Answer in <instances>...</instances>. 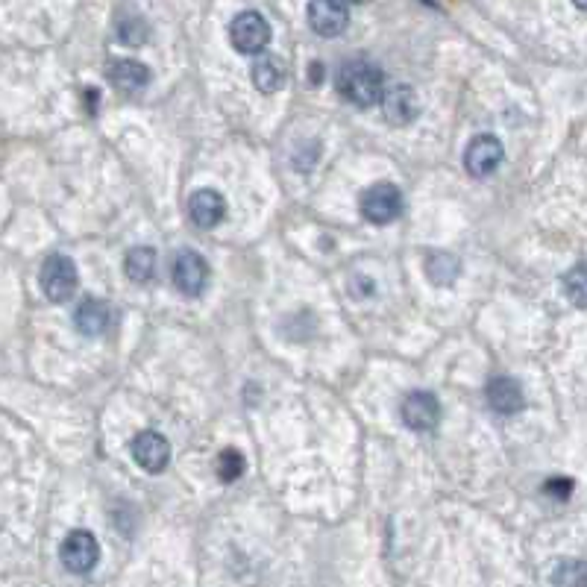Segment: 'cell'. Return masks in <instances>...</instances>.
Here are the masks:
<instances>
[{
  "label": "cell",
  "instance_id": "15",
  "mask_svg": "<svg viewBox=\"0 0 587 587\" xmlns=\"http://www.w3.org/2000/svg\"><path fill=\"white\" fill-rule=\"evenodd\" d=\"M74 323H77V329H80L83 335L97 338V335H103V332L109 329V323H112V309H109V303L100 300V297H86V300L77 306V312H74Z\"/></svg>",
  "mask_w": 587,
  "mask_h": 587
},
{
  "label": "cell",
  "instance_id": "10",
  "mask_svg": "<svg viewBox=\"0 0 587 587\" xmlns=\"http://www.w3.org/2000/svg\"><path fill=\"white\" fill-rule=\"evenodd\" d=\"M133 458L144 473H162L171 461V444L159 432H138L133 438Z\"/></svg>",
  "mask_w": 587,
  "mask_h": 587
},
{
  "label": "cell",
  "instance_id": "13",
  "mask_svg": "<svg viewBox=\"0 0 587 587\" xmlns=\"http://www.w3.org/2000/svg\"><path fill=\"white\" fill-rule=\"evenodd\" d=\"M188 215H191L194 226H200V229H215V226H221V221L226 218V200L218 191H212V188H200V191L191 194V200H188Z\"/></svg>",
  "mask_w": 587,
  "mask_h": 587
},
{
  "label": "cell",
  "instance_id": "5",
  "mask_svg": "<svg viewBox=\"0 0 587 587\" xmlns=\"http://www.w3.org/2000/svg\"><path fill=\"white\" fill-rule=\"evenodd\" d=\"M502 159H505V150H502V141L497 136H476L464 150V168L476 180L491 177L502 165Z\"/></svg>",
  "mask_w": 587,
  "mask_h": 587
},
{
  "label": "cell",
  "instance_id": "2",
  "mask_svg": "<svg viewBox=\"0 0 587 587\" xmlns=\"http://www.w3.org/2000/svg\"><path fill=\"white\" fill-rule=\"evenodd\" d=\"M403 206H406L403 191L394 182H376L362 194V215L370 224L385 226L397 221Z\"/></svg>",
  "mask_w": 587,
  "mask_h": 587
},
{
  "label": "cell",
  "instance_id": "22",
  "mask_svg": "<svg viewBox=\"0 0 587 587\" xmlns=\"http://www.w3.org/2000/svg\"><path fill=\"white\" fill-rule=\"evenodd\" d=\"M555 585H587V564L585 561H564L552 573Z\"/></svg>",
  "mask_w": 587,
  "mask_h": 587
},
{
  "label": "cell",
  "instance_id": "17",
  "mask_svg": "<svg viewBox=\"0 0 587 587\" xmlns=\"http://www.w3.org/2000/svg\"><path fill=\"white\" fill-rule=\"evenodd\" d=\"M124 271H127V276H130L133 282L147 285V282L156 276V250H153V247H133V250L127 253Z\"/></svg>",
  "mask_w": 587,
  "mask_h": 587
},
{
  "label": "cell",
  "instance_id": "19",
  "mask_svg": "<svg viewBox=\"0 0 587 587\" xmlns=\"http://www.w3.org/2000/svg\"><path fill=\"white\" fill-rule=\"evenodd\" d=\"M115 27H118V39L130 47L144 45L147 36H150V27H147L144 18H138V15H124V18H118Z\"/></svg>",
  "mask_w": 587,
  "mask_h": 587
},
{
  "label": "cell",
  "instance_id": "16",
  "mask_svg": "<svg viewBox=\"0 0 587 587\" xmlns=\"http://www.w3.org/2000/svg\"><path fill=\"white\" fill-rule=\"evenodd\" d=\"M253 86L262 94H273L285 86V62L279 56H262L253 65Z\"/></svg>",
  "mask_w": 587,
  "mask_h": 587
},
{
  "label": "cell",
  "instance_id": "8",
  "mask_svg": "<svg viewBox=\"0 0 587 587\" xmlns=\"http://www.w3.org/2000/svg\"><path fill=\"white\" fill-rule=\"evenodd\" d=\"M206 282H209L206 259L200 253H194V250L177 253V262H174V285H177V291H182L185 297H200L206 291Z\"/></svg>",
  "mask_w": 587,
  "mask_h": 587
},
{
  "label": "cell",
  "instance_id": "23",
  "mask_svg": "<svg viewBox=\"0 0 587 587\" xmlns=\"http://www.w3.org/2000/svg\"><path fill=\"white\" fill-rule=\"evenodd\" d=\"M543 491H546L549 497L567 499L573 494V482H570V479H549V482L543 485Z\"/></svg>",
  "mask_w": 587,
  "mask_h": 587
},
{
  "label": "cell",
  "instance_id": "18",
  "mask_svg": "<svg viewBox=\"0 0 587 587\" xmlns=\"http://www.w3.org/2000/svg\"><path fill=\"white\" fill-rule=\"evenodd\" d=\"M426 271L435 279V285H452L455 276L461 273V265H458V259L450 256V253H438V256H429Z\"/></svg>",
  "mask_w": 587,
  "mask_h": 587
},
{
  "label": "cell",
  "instance_id": "21",
  "mask_svg": "<svg viewBox=\"0 0 587 587\" xmlns=\"http://www.w3.org/2000/svg\"><path fill=\"white\" fill-rule=\"evenodd\" d=\"M564 291L579 309H587V265H579L564 276Z\"/></svg>",
  "mask_w": 587,
  "mask_h": 587
},
{
  "label": "cell",
  "instance_id": "9",
  "mask_svg": "<svg viewBox=\"0 0 587 587\" xmlns=\"http://www.w3.org/2000/svg\"><path fill=\"white\" fill-rule=\"evenodd\" d=\"M403 423L414 432H432L441 420V403L435 394L429 391H411L406 400H403Z\"/></svg>",
  "mask_w": 587,
  "mask_h": 587
},
{
  "label": "cell",
  "instance_id": "4",
  "mask_svg": "<svg viewBox=\"0 0 587 587\" xmlns=\"http://www.w3.org/2000/svg\"><path fill=\"white\" fill-rule=\"evenodd\" d=\"M77 282H80V276H77L74 259L62 256V253L50 256L42 265V291L50 303H68L77 291Z\"/></svg>",
  "mask_w": 587,
  "mask_h": 587
},
{
  "label": "cell",
  "instance_id": "6",
  "mask_svg": "<svg viewBox=\"0 0 587 587\" xmlns=\"http://www.w3.org/2000/svg\"><path fill=\"white\" fill-rule=\"evenodd\" d=\"M59 558H62L65 570H71V573L83 576V573L94 570V564L100 561V546H97V541H94V535H91V532L77 529V532H71V535L62 541Z\"/></svg>",
  "mask_w": 587,
  "mask_h": 587
},
{
  "label": "cell",
  "instance_id": "11",
  "mask_svg": "<svg viewBox=\"0 0 587 587\" xmlns=\"http://www.w3.org/2000/svg\"><path fill=\"white\" fill-rule=\"evenodd\" d=\"M382 106H385V118L391 124H397V127H406L420 115L417 91L406 86V83H397V86L382 91Z\"/></svg>",
  "mask_w": 587,
  "mask_h": 587
},
{
  "label": "cell",
  "instance_id": "3",
  "mask_svg": "<svg viewBox=\"0 0 587 587\" xmlns=\"http://www.w3.org/2000/svg\"><path fill=\"white\" fill-rule=\"evenodd\" d=\"M229 42L238 53L253 56L271 45V24L259 12H241L229 24Z\"/></svg>",
  "mask_w": 587,
  "mask_h": 587
},
{
  "label": "cell",
  "instance_id": "7",
  "mask_svg": "<svg viewBox=\"0 0 587 587\" xmlns=\"http://www.w3.org/2000/svg\"><path fill=\"white\" fill-rule=\"evenodd\" d=\"M306 15H309L312 30L323 39L341 36L350 24V9H347L344 0H312Z\"/></svg>",
  "mask_w": 587,
  "mask_h": 587
},
{
  "label": "cell",
  "instance_id": "12",
  "mask_svg": "<svg viewBox=\"0 0 587 587\" xmlns=\"http://www.w3.org/2000/svg\"><path fill=\"white\" fill-rule=\"evenodd\" d=\"M106 77L121 94H138L150 86V71L144 62L136 59H112L106 65Z\"/></svg>",
  "mask_w": 587,
  "mask_h": 587
},
{
  "label": "cell",
  "instance_id": "20",
  "mask_svg": "<svg viewBox=\"0 0 587 587\" xmlns=\"http://www.w3.org/2000/svg\"><path fill=\"white\" fill-rule=\"evenodd\" d=\"M215 470H218V479H221V482H235V479H241V473L247 470V461H244V455L238 450H224L218 455Z\"/></svg>",
  "mask_w": 587,
  "mask_h": 587
},
{
  "label": "cell",
  "instance_id": "14",
  "mask_svg": "<svg viewBox=\"0 0 587 587\" xmlns=\"http://www.w3.org/2000/svg\"><path fill=\"white\" fill-rule=\"evenodd\" d=\"M485 397H488V406L499 411V414H514L526 406L523 400V388L517 385V379L511 376H494L485 388Z\"/></svg>",
  "mask_w": 587,
  "mask_h": 587
},
{
  "label": "cell",
  "instance_id": "26",
  "mask_svg": "<svg viewBox=\"0 0 587 587\" xmlns=\"http://www.w3.org/2000/svg\"><path fill=\"white\" fill-rule=\"evenodd\" d=\"M350 3H370V0H350Z\"/></svg>",
  "mask_w": 587,
  "mask_h": 587
},
{
  "label": "cell",
  "instance_id": "1",
  "mask_svg": "<svg viewBox=\"0 0 587 587\" xmlns=\"http://www.w3.org/2000/svg\"><path fill=\"white\" fill-rule=\"evenodd\" d=\"M338 91L344 100H350L359 109H370L382 100L385 91V74L376 62L367 59H350L338 71Z\"/></svg>",
  "mask_w": 587,
  "mask_h": 587
},
{
  "label": "cell",
  "instance_id": "25",
  "mask_svg": "<svg viewBox=\"0 0 587 587\" xmlns=\"http://www.w3.org/2000/svg\"><path fill=\"white\" fill-rule=\"evenodd\" d=\"M573 3H576L579 9H585V12H587V0H573Z\"/></svg>",
  "mask_w": 587,
  "mask_h": 587
},
{
  "label": "cell",
  "instance_id": "24",
  "mask_svg": "<svg viewBox=\"0 0 587 587\" xmlns=\"http://www.w3.org/2000/svg\"><path fill=\"white\" fill-rule=\"evenodd\" d=\"M309 71H312V74H309V83H312V86L323 83V65H320V62H312Z\"/></svg>",
  "mask_w": 587,
  "mask_h": 587
}]
</instances>
